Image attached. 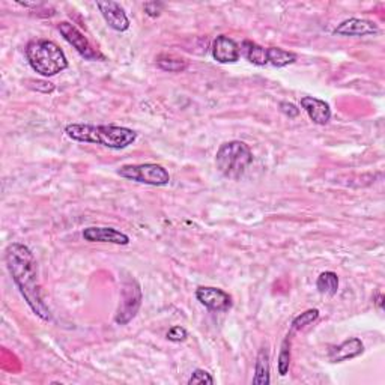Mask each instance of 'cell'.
<instances>
[{
	"label": "cell",
	"instance_id": "obj_17",
	"mask_svg": "<svg viewBox=\"0 0 385 385\" xmlns=\"http://www.w3.org/2000/svg\"><path fill=\"white\" fill-rule=\"evenodd\" d=\"M267 56H268V63L276 66V68H285L288 65L295 63V61H297L295 53L283 50L280 47L267 49Z\"/></svg>",
	"mask_w": 385,
	"mask_h": 385
},
{
	"label": "cell",
	"instance_id": "obj_19",
	"mask_svg": "<svg viewBox=\"0 0 385 385\" xmlns=\"http://www.w3.org/2000/svg\"><path fill=\"white\" fill-rule=\"evenodd\" d=\"M157 65L160 70L167 71V73H183L187 70V61L183 58H176V56L172 54H160L157 58Z\"/></svg>",
	"mask_w": 385,
	"mask_h": 385
},
{
	"label": "cell",
	"instance_id": "obj_15",
	"mask_svg": "<svg viewBox=\"0 0 385 385\" xmlns=\"http://www.w3.org/2000/svg\"><path fill=\"white\" fill-rule=\"evenodd\" d=\"M241 53L244 58L253 65H257V66L268 65L267 49L253 41H244L241 45Z\"/></svg>",
	"mask_w": 385,
	"mask_h": 385
},
{
	"label": "cell",
	"instance_id": "obj_5",
	"mask_svg": "<svg viewBox=\"0 0 385 385\" xmlns=\"http://www.w3.org/2000/svg\"><path fill=\"white\" fill-rule=\"evenodd\" d=\"M118 175L123 179L152 187H164L171 183V175H169L167 169L154 163L126 164L118 169Z\"/></svg>",
	"mask_w": 385,
	"mask_h": 385
},
{
	"label": "cell",
	"instance_id": "obj_8",
	"mask_svg": "<svg viewBox=\"0 0 385 385\" xmlns=\"http://www.w3.org/2000/svg\"><path fill=\"white\" fill-rule=\"evenodd\" d=\"M197 301L212 312H228L232 307V298L228 292L212 286H200L196 291Z\"/></svg>",
	"mask_w": 385,
	"mask_h": 385
},
{
	"label": "cell",
	"instance_id": "obj_18",
	"mask_svg": "<svg viewBox=\"0 0 385 385\" xmlns=\"http://www.w3.org/2000/svg\"><path fill=\"white\" fill-rule=\"evenodd\" d=\"M316 289L319 291L322 295H336L338 291V277L333 271H324L316 280Z\"/></svg>",
	"mask_w": 385,
	"mask_h": 385
},
{
	"label": "cell",
	"instance_id": "obj_4",
	"mask_svg": "<svg viewBox=\"0 0 385 385\" xmlns=\"http://www.w3.org/2000/svg\"><path fill=\"white\" fill-rule=\"evenodd\" d=\"M252 163V149L240 140L223 143L215 155V166H217L219 172L229 179H240Z\"/></svg>",
	"mask_w": 385,
	"mask_h": 385
},
{
	"label": "cell",
	"instance_id": "obj_21",
	"mask_svg": "<svg viewBox=\"0 0 385 385\" xmlns=\"http://www.w3.org/2000/svg\"><path fill=\"white\" fill-rule=\"evenodd\" d=\"M318 318H319V310L318 309H309V310L302 312L301 314L297 316L295 319L292 321V324H291V333L295 334V333L304 330L305 326H309L314 321H318Z\"/></svg>",
	"mask_w": 385,
	"mask_h": 385
},
{
	"label": "cell",
	"instance_id": "obj_26",
	"mask_svg": "<svg viewBox=\"0 0 385 385\" xmlns=\"http://www.w3.org/2000/svg\"><path fill=\"white\" fill-rule=\"evenodd\" d=\"M382 300H384V297H382V293H378V298H377V305H378V307L379 309H382Z\"/></svg>",
	"mask_w": 385,
	"mask_h": 385
},
{
	"label": "cell",
	"instance_id": "obj_14",
	"mask_svg": "<svg viewBox=\"0 0 385 385\" xmlns=\"http://www.w3.org/2000/svg\"><path fill=\"white\" fill-rule=\"evenodd\" d=\"M363 353H365L363 342H361L358 337H353L349 338V341H345L343 343L331 348L330 353H328V360H330L331 363H343V361L353 360Z\"/></svg>",
	"mask_w": 385,
	"mask_h": 385
},
{
	"label": "cell",
	"instance_id": "obj_25",
	"mask_svg": "<svg viewBox=\"0 0 385 385\" xmlns=\"http://www.w3.org/2000/svg\"><path fill=\"white\" fill-rule=\"evenodd\" d=\"M280 110L283 115H286L288 118H297L300 115V109L297 106H293L292 103H280Z\"/></svg>",
	"mask_w": 385,
	"mask_h": 385
},
{
	"label": "cell",
	"instance_id": "obj_24",
	"mask_svg": "<svg viewBox=\"0 0 385 385\" xmlns=\"http://www.w3.org/2000/svg\"><path fill=\"white\" fill-rule=\"evenodd\" d=\"M163 8H164V4H161V2H148V4H145V13H146V16L157 18V17H160V14L163 13Z\"/></svg>",
	"mask_w": 385,
	"mask_h": 385
},
{
	"label": "cell",
	"instance_id": "obj_3",
	"mask_svg": "<svg viewBox=\"0 0 385 385\" xmlns=\"http://www.w3.org/2000/svg\"><path fill=\"white\" fill-rule=\"evenodd\" d=\"M26 58L32 70L42 77L58 75L68 68L63 50L50 39L30 41L26 47Z\"/></svg>",
	"mask_w": 385,
	"mask_h": 385
},
{
	"label": "cell",
	"instance_id": "obj_2",
	"mask_svg": "<svg viewBox=\"0 0 385 385\" xmlns=\"http://www.w3.org/2000/svg\"><path fill=\"white\" fill-rule=\"evenodd\" d=\"M70 139L82 143L101 145L109 149H126L138 139V133L127 127L92 126V123H70L65 127Z\"/></svg>",
	"mask_w": 385,
	"mask_h": 385
},
{
	"label": "cell",
	"instance_id": "obj_6",
	"mask_svg": "<svg viewBox=\"0 0 385 385\" xmlns=\"http://www.w3.org/2000/svg\"><path fill=\"white\" fill-rule=\"evenodd\" d=\"M142 288L135 279H127L122 283L121 289V302L115 316V322L118 325H127L135 318L142 305Z\"/></svg>",
	"mask_w": 385,
	"mask_h": 385
},
{
	"label": "cell",
	"instance_id": "obj_10",
	"mask_svg": "<svg viewBox=\"0 0 385 385\" xmlns=\"http://www.w3.org/2000/svg\"><path fill=\"white\" fill-rule=\"evenodd\" d=\"M97 6L109 28L116 32H126L130 29V20L119 4L109 0V2H97Z\"/></svg>",
	"mask_w": 385,
	"mask_h": 385
},
{
	"label": "cell",
	"instance_id": "obj_11",
	"mask_svg": "<svg viewBox=\"0 0 385 385\" xmlns=\"http://www.w3.org/2000/svg\"><path fill=\"white\" fill-rule=\"evenodd\" d=\"M334 35L341 37H367L379 32L375 23L365 18H348L342 21L334 30Z\"/></svg>",
	"mask_w": 385,
	"mask_h": 385
},
{
	"label": "cell",
	"instance_id": "obj_20",
	"mask_svg": "<svg viewBox=\"0 0 385 385\" xmlns=\"http://www.w3.org/2000/svg\"><path fill=\"white\" fill-rule=\"evenodd\" d=\"M292 333L289 331V334L286 336L285 341L281 343L280 348V354H279V361H277V367H279V373L280 377H286L289 373V367H291V341H292Z\"/></svg>",
	"mask_w": 385,
	"mask_h": 385
},
{
	"label": "cell",
	"instance_id": "obj_1",
	"mask_svg": "<svg viewBox=\"0 0 385 385\" xmlns=\"http://www.w3.org/2000/svg\"><path fill=\"white\" fill-rule=\"evenodd\" d=\"M5 260L11 277L30 310L39 319L50 322L53 316L49 305L44 302L38 280V264L30 248L21 243L9 244L5 252Z\"/></svg>",
	"mask_w": 385,
	"mask_h": 385
},
{
	"label": "cell",
	"instance_id": "obj_22",
	"mask_svg": "<svg viewBox=\"0 0 385 385\" xmlns=\"http://www.w3.org/2000/svg\"><path fill=\"white\" fill-rule=\"evenodd\" d=\"M214 378L211 377V373L203 370V369H196L191 373V377L188 379V385H212Z\"/></svg>",
	"mask_w": 385,
	"mask_h": 385
},
{
	"label": "cell",
	"instance_id": "obj_9",
	"mask_svg": "<svg viewBox=\"0 0 385 385\" xmlns=\"http://www.w3.org/2000/svg\"><path fill=\"white\" fill-rule=\"evenodd\" d=\"M85 241L89 243H107L116 245H128L130 236L115 228H107V226H90L83 231Z\"/></svg>",
	"mask_w": 385,
	"mask_h": 385
},
{
	"label": "cell",
	"instance_id": "obj_7",
	"mask_svg": "<svg viewBox=\"0 0 385 385\" xmlns=\"http://www.w3.org/2000/svg\"><path fill=\"white\" fill-rule=\"evenodd\" d=\"M58 30L61 32L63 39L68 44H71L73 47L75 49V51L86 61H106V56L101 54L97 49H94V45L90 44L83 33L78 30L74 25H71V23H68V21L59 23Z\"/></svg>",
	"mask_w": 385,
	"mask_h": 385
},
{
	"label": "cell",
	"instance_id": "obj_16",
	"mask_svg": "<svg viewBox=\"0 0 385 385\" xmlns=\"http://www.w3.org/2000/svg\"><path fill=\"white\" fill-rule=\"evenodd\" d=\"M271 382L269 378V353L267 348L260 349L256 358V367H255V377L253 384L255 385H268Z\"/></svg>",
	"mask_w": 385,
	"mask_h": 385
},
{
	"label": "cell",
	"instance_id": "obj_13",
	"mask_svg": "<svg viewBox=\"0 0 385 385\" xmlns=\"http://www.w3.org/2000/svg\"><path fill=\"white\" fill-rule=\"evenodd\" d=\"M301 107L307 113L310 121H313L316 126H326L331 119V109L330 104L325 101L314 98V97H302Z\"/></svg>",
	"mask_w": 385,
	"mask_h": 385
},
{
	"label": "cell",
	"instance_id": "obj_12",
	"mask_svg": "<svg viewBox=\"0 0 385 385\" xmlns=\"http://www.w3.org/2000/svg\"><path fill=\"white\" fill-rule=\"evenodd\" d=\"M241 49L232 38L220 35L212 42V58L219 63H235L240 61Z\"/></svg>",
	"mask_w": 385,
	"mask_h": 385
},
{
	"label": "cell",
	"instance_id": "obj_23",
	"mask_svg": "<svg viewBox=\"0 0 385 385\" xmlns=\"http://www.w3.org/2000/svg\"><path fill=\"white\" fill-rule=\"evenodd\" d=\"M188 337V333L184 326H179V325H175L172 326L171 330L167 331V341H171L173 343H181V342H185Z\"/></svg>",
	"mask_w": 385,
	"mask_h": 385
}]
</instances>
